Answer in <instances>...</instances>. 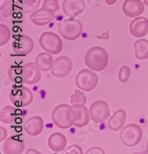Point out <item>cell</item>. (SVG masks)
Returning <instances> with one entry per match:
<instances>
[{
  "label": "cell",
  "mask_w": 148,
  "mask_h": 154,
  "mask_svg": "<svg viewBox=\"0 0 148 154\" xmlns=\"http://www.w3.org/2000/svg\"><path fill=\"white\" fill-rule=\"evenodd\" d=\"M142 138L143 130L139 125L135 123L127 125L120 132V140L127 146H135L140 142Z\"/></svg>",
  "instance_id": "cell-5"
},
{
  "label": "cell",
  "mask_w": 148,
  "mask_h": 154,
  "mask_svg": "<svg viewBox=\"0 0 148 154\" xmlns=\"http://www.w3.org/2000/svg\"><path fill=\"white\" fill-rule=\"evenodd\" d=\"M105 2H106V3L107 4V5H113L117 2V0H105Z\"/></svg>",
  "instance_id": "cell-34"
},
{
  "label": "cell",
  "mask_w": 148,
  "mask_h": 154,
  "mask_svg": "<svg viewBox=\"0 0 148 154\" xmlns=\"http://www.w3.org/2000/svg\"><path fill=\"white\" fill-rule=\"evenodd\" d=\"M26 153L27 154H29V153H40V152H38V151L37 150H35V149H29L28 151H27L26 152Z\"/></svg>",
  "instance_id": "cell-35"
},
{
  "label": "cell",
  "mask_w": 148,
  "mask_h": 154,
  "mask_svg": "<svg viewBox=\"0 0 148 154\" xmlns=\"http://www.w3.org/2000/svg\"><path fill=\"white\" fill-rule=\"evenodd\" d=\"M42 8L49 9V10H52L56 12L60 9L58 0H44Z\"/></svg>",
  "instance_id": "cell-30"
},
{
  "label": "cell",
  "mask_w": 148,
  "mask_h": 154,
  "mask_svg": "<svg viewBox=\"0 0 148 154\" xmlns=\"http://www.w3.org/2000/svg\"><path fill=\"white\" fill-rule=\"evenodd\" d=\"M10 29L5 24L0 25V46H2L9 42L10 39Z\"/></svg>",
  "instance_id": "cell-28"
},
{
  "label": "cell",
  "mask_w": 148,
  "mask_h": 154,
  "mask_svg": "<svg viewBox=\"0 0 148 154\" xmlns=\"http://www.w3.org/2000/svg\"><path fill=\"white\" fill-rule=\"evenodd\" d=\"M16 107L5 106L2 109L0 112V120L2 123L9 124L16 120L18 116V109Z\"/></svg>",
  "instance_id": "cell-23"
},
{
  "label": "cell",
  "mask_w": 148,
  "mask_h": 154,
  "mask_svg": "<svg viewBox=\"0 0 148 154\" xmlns=\"http://www.w3.org/2000/svg\"><path fill=\"white\" fill-rule=\"evenodd\" d=\"M65 154H83V151L81 146H79L77 144H72V145L69 146L65 151H64Z\"/></svg>",
  "instance_id": "cell-31"
},
{
  "label": "cell",
  "mask_w": 148,
  "mask_h": 154,
  "mask_svg": "<svg viewBox=\"0 0 148 154\" xmlns=\"http://www.w3.org/2000/svg\"><path fill=\"white\" fill-rule=\"evenodd\" d=\"M20 9H22L21 0H5L1 5V16L4 18L15 16Z\"/></svg>",
  "instance_id": "cell-21"
},
{
  "label": "cell",
  "mask_w": 148,
  "mask_h": 154,
  "mask_svg": "<svg viewBox=\"0 0 148 154\" xmlns=\"http://www.w3.org/2000/svg\"><path fill=\"white\" fill-rule=\"evenodd\" d=\"M24 149V141L17 137H9L5 140L3 144V151L5 154H21Z\"/></svg>",
  "instance_id": "cell-15"
},
{
  "label": "cell",
  "mask_w": 148,
  "mask_h": 154,
  "mask_svg": "<svg viewBox=\"0 0 148 154\" xmlns=\"http://www.w3.org/2000/svg\"><path fill=\"white\" fill-rule=\"evenodd\" d=\"M55 18V12L49 9L41 8L36 9L30 16L29 19L32 23L36 26H42L51 23Z\"/></svg>",
  "instance_id": "cell-12"
},
{
  "label": "cell",
  "mask_w": 148,
  "mask_h": 154,
  "mask_svg": "<svg viewBox=\"0 0 148 154\" xmlns=\"http://www.w3.org/2000/svg\"><path fill=\"white\" fill-rule=\"evenodd\" d=\"M98 76L94 72L87 69H81L76 76V85L79 89L86 92L94 90L98 83Z\"/></svg>",
  "instance_id": "cell-7"
},
{
  "label": "cell",
  "mask_w": 148,
  "mask_h": 154,
  "mask_svg": "<svg viewBox=\"0 0 148 154\" xmlns=\"http://www.w3.org/2000/svg\"><path fill=\"white\" fill-rule=\"evenodd\" d=\"M9 99L15 106L26 107L32 103L33 95L29 88L23 86H15L11 89Z\"/></svg>",
  "instance_id": "cell-6"
},
{
  "label": "cell",
  "mask_w": 148,
  "mask_h": 154,
  "mask_svg": "<svg viewBox=\"0 0 148 154\" xmlns=\"http://www.w3.org/2000/svg\"><path fill=\"white\" fill-rule=\"evenodd\" d=\"M131 75V68L128 66H123L120 69V71L118 72L119 80L123 83H125L129 80Z\"/></svg>",
  "instance_id": "cell-29"
},
{
  "label": "cell",
  "mask_w": 148,
  "mask_h": 154,
  "mask_svg": "<svg viewBox=\"0 0 148 154\" xmlns=\"http://www.w3.org/2000/svg\"><path fill=\"white\" fill-rule=\"evenodd\" d=\"M147 134H148V130H147Z\"/></svg>",
  "instance_id": "cell-40"
},
{
  "label": "cell",
  "mask_w": 148,
  "mask_h": 154,
  "mask_svg": "<svg viewBox=\"0 0 148 154\" xmlns=\"http://www.w3.org/2000/svg\"><path fill=\"white\" fill-rule=\"evenodd\" d=\"M86 154H104L105 152L103 151V149L100 148V147L97 146H94V147H91L86 152Z\"/></svg>",
  "instance_id": "cell-32"
},
{
  "label": "cell",
  "mask_w": 148,
  "mask_h": 154,
  "mask_svg": "<svg viewBox=\"0 0 148 154\" xmlns=\"http://www.w3.org/2000/svg\"><path fill=\"white\" fill-rule=\"evenodd\" d=\"M84 61L90 69L100 72L107 66L109 56L106 49L103 47L94 46L86 53Z\"/></svg>",
  "instance_id": "cell-2"
},
{
  "label": "cell",
  "mask_w": 148,
  "mask_h": 154,
  "mask_svg": "<svg viewBox=\"0 0 148 154\" xmlns=\"http://www.w3.org/2000/svg\"><path fill=\"white\" fill-rule=\"evenodd\" d=\"M90 114L94 123H101L107 120L110 115L109 105L103 100H97L90 105Z\"/></svg>",
  "instance_id": "cell-8"
},
{
  "label": "cell",
  "mask_w": 148,
  "mask_h": 154,
  "mask_svg": "<svg viewBox=\"0 0 148 154\" xmlns=\"http://www.w3.org/2000/svg\"><path fill=\"white\" fill-rule=\"evenodd\" d=\"M70 103L72 106L77 105V104H83L86 103V96L84 93L82 91L79 90V89H76L72 94L70 96Z\"/></svg>",
  "instance_id": "cell-27"
},
{
  "label": "cell",
  "mask_w": 148,
  "mask_h": 154,
  "mask_svg": "<svg viewBox=\"0 0 148 154\" xmlns=\"http://www.w3.org/2000/svg\"><path fill=\"white\" fill-rule=\"evenodd\" d=\"M35 64L41 69V71L47 72L52 68L53 64V58L51 53H41L35 58Z\"/></svg>",
  "instance_id": "cell-22"
},
{
  "label": "cell",
  "mask_w": 148,
  "mask_h": 154,
  "mask_svg": "<svg viewBox=\"0 0 148 154\" xmlns=\"http://www.w3.org/2000/svg\"><path fill=\"white\" fill-rule=\"evenodd\" d=\"M34 49V42L29 35H22L12 42V49L15 53L20 56H26Z\"/></svg>",
  "instance_id": "cell-11"
},
{
  "label": "cell",
  "mask_w": 148,
  "mask_h": 154,
  "mask_svg": "<svg viewBox=\"0 0 148 154\" xmlns=\"http://www.w3.org/2000/svg\"><path fill=\"white\" fill-rule=\"evenodd\" d=\"M143 153H148V143H147V147H146V150L144 152H143Z\"/></svg>",
  "instance_id": "cell-37"
},
{
  "label": "cell",
  "mask_w": 148,
  "mask_h": 154,
  "mask_svg": "<svg viewBox=\"0 0 148 154\" xmlns=\"http://www.w3.org/2000/svg\"><path fill=\"white\" fill-rule=\"evenodd\" d=\"M130 32L131 35L137 38L145 36L148 33V19L143 16L134 19L130 26Z\"/></svg>",
  "instance_id": "cell-16"
},
{
  "label": "cell",
  "mask_w": 148,
  "mask_h": 154,
  "mask_svg": "<svg viewBox=\"0 0 148 154\" xmlns=\"http://www.w3.org/2000/svg\"><path fill=\"white\" fill-rule=\"evenodd\" d=\"M66 144V137L61 133H53L49 136L48 140L49 149L55 152H60L64 150Z\"/></svg>",
  "instance_id": "cell-18"
},
{
  "label": "cell",
  "mask_w": 148,
  "mask_h": 154,
  "mask_svg": "<svg viewBox=\"0 0 148 154\" xmlns=\"http://www.w3.org/2000/svg\"><path fill=\"white\" fill-rule=\"evenodd\" d=\"M72 62L67 56H60L53 62L51 72L57 78H64L70 73L72 69Z\"/></svg>",
  "instance_id": "cell-9"
},
{
  "label": "cell",
  "mask_w": 148,
  "mask_h": 154,
  "mask_svg": "<svg viewBox=\"0 0 148 154\" xmlns=\"http://www.w3.org/2000/svg\"><path fill=\"white\" fill-rule=\"evenodd\" d=\"M41 69L35 63H28L23 66V82L29 85L36 84L40 81Z\"/></svg>",
  "instance_id": "cell-10"
},
{
  "label": "cell",
  "mask_w": 148,
  "mask_h": 154,
  "mask_svg": "<svg viewBox=\"0 0 148 154\" xmlns=\"http://www.w3.org/2000/svg\"><path fill=\"white\" fill-rule=\"evenodd\" d=\"M143 2H144L146 6H148V0H143Z\"/></svg>",
  "instance_id": "cell-36"
},
{
  "label": "cell",
  "mask_w": 148,
  "mask_h": 154,
  "mask_svg": "<svg viewBox=\"0 0 148 154\" xmlns=\"http://www.w3.org/2000/svg\"><path fill=\"white\" fill-rule=\"evenodd\" d=\"M2 1H5V0H2Z\"/></svg>",
  "instance_id": "cell-39"
},
{
  "label": "cell",
  "mask_w": 148,
  "mask_h": 154,
  "mask_svg": "<svg viewBox=\"0 0 148 154\" xmlns=\"http://www.w3.org/2000/svg\"><path fill=\"white\" fill-rule=\"evenodd\" d=\"M122 9L127 17L137 18L144 12V2L140 0H125Z\"/></svg>",
  "instance_id": "cell-13"
},
{
  "label": "cell",
  "mask_w": 148,
  "mask_h": 154,
  "mask_svg": "<svg viewBox=\"0 0 148 154\" xmlns=\"http://www.w3.org/2000/svg\"><path fill=\"white\" fill-rule=\"evenodd\" d=\"M147 117H148V110H147Z\"/></svg>",
  "instance_id": "cell-38"
},
{
  "label": "cell",
  "mask_w": 148,
  "mask_h": 154,
  "mask_svg": "<svg viewBox=\"0 0 148 154\" xmlns=\"http://www.w3.org/2000/svg\"><path fill=\"white\" fill-rule=\"evenodd\" d=\"M8 75L9 79L15 83H20L23 81V67L20 66H12L9 69Z\"/></svg>",
  "instance_id": "cell-26"
},
{
  "label": "cell",
  "mask_w": 148,
  "mask_h": 154,
  "mask_svg": "<svg viewBox=\"0 0 148 154\" xmlns=\"http://www.w3.org/2000/svg\"><path fill=\"white\" fill-rule=\"evenodd\" d=\"M76 110V121L74 123V126L76 127H84L90 123V110L86 108L83 104H77L73 105Z\"/></svg>",
  "instance_id": "cell-19"
},
{
  "label": "cell",
  "mask_w": 148,
  "mask_h": 154,
  "mask_svg": "<svg viewBox=\"0 0 148 154\" xmlns=\"http://www.w3.org/2000/svg\"><path fill=\"white\" fill-rule=\"evenodd\" d=\"M39 45L42 49L51 54H59L63 50V41L53 32H44L39 37Z\"/></svg>",
  "instance_id": "cell-4"
},
{
  "label": "cell",
  "mask_w": 148,
  "mask_h": 154,
  "mask_svg": "<svg viewBox=\"0 0 148 154\" xmlns=\"http://www.w3.org/2000/svg\"><path fill=\"white\" fill-rule=\"evenodd\" d=\"M135 56L137 59L140 60H146L148 58V40L141 38L134 42Z\"/></svg>",
  "instance_id": "cell-24"
},
{
  "label": "cell",
  "mask_w": 148,
  "mask_h": 154,
  "mask_svg": "<svg viewBox=\"0 0 148 154\" xmlns=\"http://www.w3.org/2000/svg\"><path fill=\"white\" fill-rule=\"evenodd\" d=\"M7 134H8L7 130H5L4 127L1 126V128H0V141H1V142L6 139V137H7Z\"/></svg>",
  "instance_id": "cell-33"
},
{
  "label": "cell",
  "mask_w": 148,
  "mask_h": 154,
  "mask_svg": "<svg viewBox=\"0 0 148 154\" xmlns=\"http://www.w3.org/2000/svg\"><path fill=\"white\" fill-rule=\"evenodd\" d=\"M60 34L63 38L73 41L79 38L83 32V25L81 22L74 18L62 20L58 23Z\"/></svg>",
  "instance_id": "cell-3"
},
{
  "label": "cell",
  "mask_w": 148,
  "mask_h": 154,
  "mask_svg": "<svg viewBox=\"0 0 148 154\" xmlns=\"http://www.w3.org/2000/svg\"><path fill=\"white\" fill-rule=\"evenodd\" d=\"M127 119V112L123 109L116 110L108 121V127L112 131H118L124 126Z\"/></svg>",
  "instance_id": "cell-20"
},
{
  "label": "cell",
  "mask_w": 148,
  "mask_h": 154,
  "mask_svg": "<svg viewBox=\"0 0 148 154\" xmlns=\"http://www.w3.org/2000/svg\"><path fill=\"white\" fill-rule=\"evenodd\" d=\"M52 120L60 129H69L76 121V110L68 104H60L53 109Z\"/></svg>",
  "instance_id": "cell-1"
},
{
  "label": "cell",
  "mask_w": 148,
  "mask_h": 154,
  "mask_svg": "<svg viewBox=\"0 0 148 154\" xmlns=\"http://www.w3.org/2000/svg\"><path fill=\"white\" fill-rule=\"evenodd\" d=\"M41 0H21L22 11L24 13H29L36 10Z\"/></svg>",
  "instance_id": "cell-25"
},
{
  "label": "cell",
  "mask_w": 148,
  "mask_h": 154,
  "mask_svg": "<svg viewBox=\"0 0 148 154\" xmlns=\"http://www.w3.org/2000/svg\"><path fill=\"white\" fill-rule=\"evenodd\" d=\"M26 133L29 136H38L44 129V121L40 116H32L26 120L24 125Z\"/></svg>",
  "instance_id": "cell-17"
},
{
  "label": "cell",
  "mask_w": 148,
  "mask_h": 154,
  "mask_svg": "<svg viewBox=\"0 0 148 154\" xmlns=\"http://www.w3.org/2000/svg\"><path fill=\"white\" fill-rule=\"evenodd\" d=\"M85 9V2L83 0H64L63 3V10L66 16L71 18L81 14Z\"/></svg>",
  "instance_id": "cell-14"
}]
</instances>
